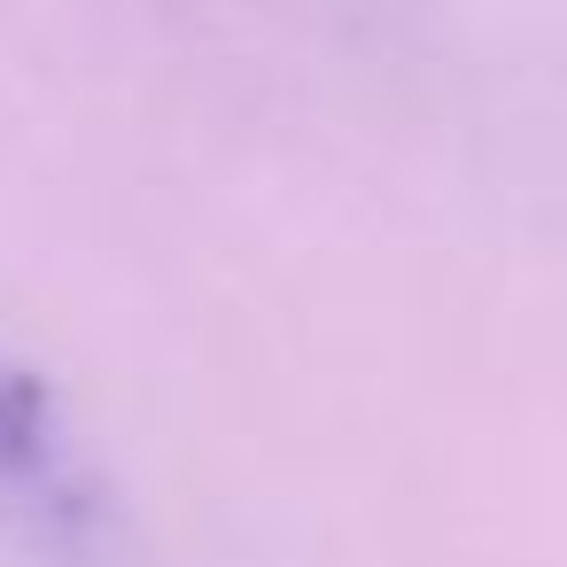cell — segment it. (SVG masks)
Returning <instances> with one entry per match:
<instances>
[{"label": "cell", "mask_w": 567, "mask_h": 567, "mask_svg": "<svg viewBox=\"0 0 567 567\" xmlns=\"http://www.w3.org/2000/svg\"><path fill=\"white\" fill-rule=\"evenodd\" d=\"M0 520L32 536H86L94 520V482L48 404V389L0 358Z\"/></svg>", "instance_id": "cell-1"}]
</instances>
